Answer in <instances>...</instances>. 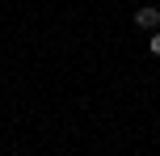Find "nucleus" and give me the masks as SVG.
Returning <instances> with one entry per match:
<instances>
[{"label": "nucleus", "mask_w": 160, "mask_h": 156, "mask_svg": "<svg viewBox=\"0 0 160 156\" xmlns=\"http://www.w3.org/2000/svg\"><path fill=\"white\" fill-rule=\"evenodd\" d=\"M135 25H139V30H148V34L160 30V8H156V4H143V8L135 13Z\"/></svg>", "instance_id": "nucleus-1"}, {"label": "nucleus", "mask_w": 160, "mask_h": 156, "mask_svg": "<svg viewBox=\"0 0 160 156\" xmlns=\"http://www.w3.org/2000/svg\"><path fill=\"white\" fill-rule=\"evenodd\" d=\"M148 47H152V55H160V30H152V38H148Z\"/></svg>", "instance_id": "nucleus-2"}]
</instances>
